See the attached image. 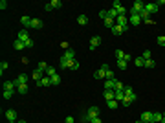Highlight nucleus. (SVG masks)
<instances>
[{
    "label": "nucleus",
    "instance_id": "6e6552de",
    "mask_svg": "<svg viewBox=\"0 0 165 123\" xmlns=\"http://www.w3.org/2000/svg\"><path fill=\"white\" fill-rule=\"evenodd\" d=\"M128 24L139 26V24H141V17H139V15H130V17H128Z\"/></svg>",
    "mask_w": 165,
    "mask_h": 123
},
{
    "label": "nucleus",
    "instance_id": "5fc2aeb1",
    "mask_svg": "<svg viewBox=\"0 0 165 123\" xmlns=\"http://www.w3.org/2000/svg\"><path fill=\"white\" fill-rule=\"evenodd\" d=\"M125 61H127V63H130V61H132V57L128 55V53H125Z\"/></svg>",
    "mask_w": 165,
    "mask_h": 123
},
{
    "label": "nucleus",
    "instance_id": "7c9ffc66",
    "mask_svg": "<svg viewBox=\"0 0 165 123\" xmlns=\"http://www.w3.org/2000/svg\"><path fill=\"white\" fill-rule=\"evenodd\" d=\"M46 68H48V64H46L44 61H41V63L37 64V70H41V72H46Z\"/></svg>",
    "mask_w": 165,
    "mask_h": 123
},
{
    "label": "nucleus",
    "instance_id": "680f3d73",
    "mask_svg": "<svg viewBox=\"0 0 165 123\" xmlns=\"http://www.w3.org/2000/svg\"><path fill=\"white\" fill-rule=\"evenodd\" d=\"M163 35H165V33H163Z\"/></svg>",
    "mask_w": 165,
    "mask_h": 123
},
{
    "label": "nucleus",
    "instance_id": "393cba45",
    "mask_svg": "<svg viewBox=\"0 0 165 123\" xmlns=\"http://www.w3.org/2000/svg\"><path fill=\"white\" fill-rule=\"evenodd\" d=\"M105 26L112 29L114 26H116V20H114V18H110V17H107V18H105Z\"/></svg>",
    "mask_w": 165,
    "mask_h": 123
},
{
    "label": "nucleus",
    "instance_id": "39448f33",
    "mask_svg": "<svg viewBox=\"0 0 165 123\" xmlns=\"http://www.w3.org/2000/svg\"><path fill=\"white\" fill-rule=\"evenodd\" d=\"M116 24L117 26H123V28H128V18L125 17V15H119V17L116 18Z\"/></svg>",
    "mask_w": 165,
    "mask_h": 123
},
{
    "label": "nucleus",
    "instance_id": "2f4dec72",
    "mask_svg": "<svg viewBox=\"0 0 165 123\" xmlns=\"http://www.w3.org/2000/svg\"><path fill=\"white\" fill-rule=\"evenodd\" d=\"M17 90H18V94H26V92H28V84H18Z\"/></svg>",
    "mask_w": 165,
    "mask_h": 123
},
{
    "label": "nucleus",
    "instance_id": "2eb2a0df",
    "mask_svg": "<svg viewBox=\"0 0 165 123\" xmlns=\"http://www.w3.org/2000/svg\"><path fill=\"white\" fill-rule=\"evenodd\" d=\"M116 86V79H105V90H114Z\"/></svg>",
    "mask_w": 165,
    "mask_h": 123
},
{
    "label": "nucleus",
    "instance_id": "ddd939ff",
    "mask_svg": "<svg viewBox=\"0 0 165 123\" xmlns=\"http://www.w3.org/2000/svg\"><path fill=\"white\" fill-rule=\"evenodd\" d=\"M42 20H39V18H31V26L29 28H33V29H42Z\"/></svg>",
    "mask_w": 165,
    "mask_h": 123
},
{
    "label": "nucleus",
    "instance_id": "7ed1b4c3",
    "mask_svg": "<svg viewBox=\"0 0 165 123\" xmlns=\"http://www.w3.org/2000/svg\"><path fill=\"white\" fill-rule=\"evenodd\" d=\"M160 7H158V4L156 2H149V4H145V11H147L149 15H152V13H156Z\"/></svg>",
    "mask_w": 165,
    "mask_h": 123
},
{
    "label": "nucleus",
    "instance_id": "603ef678",
    "mask_svg": "<svg viewBox=\"0 0 165 123\" xmlns=\"http://www.w3.org/2000/svg\"><path fill=\"white\" fill-rule=\"evenodd\" d=\"M73 121H75V120H73V116H68V118L64 120V123H73Z\"/></svg>",
    "mask_w": 165,
    "mask_h": 123
},
{
    "label": "nucleus",
    "instance_id": "09e8293b",
    "mask_svg": "<svg viewBox=\"0 0 165 123\" xmlns=\"http://www.w3.org/2000/svg\"><path fill=\"white\" fill-rule=\"evenodd\" d=\"M24 44H26V48H33V39H29V41H26V42H24Z\"/></svg>",
    "mask_w": 165,
    "mask_h": 123
},
{
    "label": "nucleus",
    "instance_id": "473e14b6",
    "mask_svg": "<svg viewBox=\"0 0 165 123\" xmlns=\"http://www.w3.org/2000/svg\"><path fill=\"white\" fill-rule=\"evenodd\" d=\"M15 94V90H4V99H11Z\"/></svg>",
    "mask_w": 165,
    "mask_h": 123
},
{
    "label": "nucleus",
    "instance_id": "8fccbe9b",
    "mask_svg": "<svg viewBox=\"0 0 165 123\" xmlns=\"http://www.w3.org/2000/svg\"><path fill=\"white\" fill-rule=\"evenodd\" d=\"M70 70H73V72H75V70H79V63H77V61H75V63L72 64V68H70Z\"/></svg>",
    "mask_w": 165,
    "mask_h": 123
},
{
    "label": "nucleus",
    "instance_id": "a211bd4d",
    "mask_svg": "<svg viewBox=\"0 0 165 123\" xmlns=\"http://www.w3.org/2000/svg\"><path fill=\"white\" fill-rule=\"evenodd\" d=\"M15 88H17L15 81H4V90H15Z\"/></svg>",
    "mask_w": 165,
    "mask_h": 123
},
{
    "label": "nucleus",
    "instance_id": "a19ab883",
    "mask_svg": "<svg viewBox=\"0 0 165 123\" xmlns=\"http://www.w3.org/2000/svg\"><path fill=\"white\" fill-rule=\"evenodd\" d=\"M141 57H143V59H145V61H149V59H152V57H151V52H149V50H145V52H143V55H141Z\"/></svg>",
    "mask_w": 165,
    "mask_h": 123
},
{
    "label": "nucleus",
    "instance_id": "37998d69",
    "mask_svg": "<svg viewBox=\"0 0 165 123\" xmlns=\"http://www.w3.org/2000/svg\"><path fill=\"white\" fill-rule=\"evenodd\" d=\"M125 97H127L130 103H136V99H138V97H136V94H132V96H125Z\"/></svg>",
    "mask_w": 165,
    "mask_h": 123
},
{
    "label": "nucleus",
    "instance_id": "de8ad7c7",
    "mask_svg": "<svg viewBox=\"0 0 165 123\" xmlns=\"http://www.w3.org/2000/svg\"><path fill=\"white\" fill-rule=\"evenodd\" d=\"M121 105H123V107H130V105H132V103H130V101H128V99H127V97H125V99H123V101H121Z\"/></svg>",
    "mask_w": 165,
    "mask_h": 123
},
{
    "label": "nucleus",
    "instance_id": "ea45409f",
    "mask_svg": "<svg viewBox=\"0 0 165 123\" xmlns=\"http://www.w3.org/2000/svg\"><path fill=\"white\" fill-rule=\"evenodd\" d=\"M156 42H158L160 46H165V35H160L158 39H156Z\"/></svg>",
    "mask_w": 165,
    "mask_h": 123
},
{
    "label": "nucleus",
    "instance_id": "412c9836",
    "mask_svg": "<svg viewBox=\"0 0 165 123\" xmlns=\"http://www.w3.org/2000/svg\"><path fill=\"white\" fill-rule=\"evenodd\" d=\"M105 75H107V70H103V68H99V70L94 74V77L96 79H105Z\"/></svg>",
    "mask_w": 165,
    "mask_h": 123
},
{
    "label": "nucleus",
    "instance_id": "aec40b11",
    "mask_svg": "<svg viewBox=\"0 0 165 123\" xmlns=\"http://www.w3.org/2000/svg\"><path fill=\"white\" fill-rule=\"evenodd\" d=\"M117 68H119V70H127V66H128V63L125 59H117Z\"/></svg>",
    "mask_w": 165,
    "mask_h": 123
},
{
    "label": "nucleus",
    "instance_id": "4468645a",
    "mask_svg": "<svg viewBox=\"0 0 165 123\" xmlns=\"http://www.w3.org/2000/svg\"><path fill=\"white\" fill-rule=\"evenodd\" d=\"M18 41H22V42L29 41V33H28V29H20V31H18Z\"/></svg>",
    "mask_w": 165,
    "mask_h": 123
},
{
    "label": "nucleus",
    "instance_id": "58836bf2",
    "mask_svg": "<svg viewBox=\"0 0 165 123\" xmlns=\"http://www.w3.org/2000/svg\"><path fill=\"white\" fill-rule=\"evenodd\" d=\"M162 118H163V114H162V112H154V123H156V121L162 123Z\"/></svg>",
    "mask_w": 165,
    "mask_h": 123
},
{
    "label": "nucleus",
    "instance_id": "9b49d317",
    "mask_svg": "<svg viewBox=\"0 0 165 123\" xmlns=\"http://www.w3.org/2000/svg\"><path fill=\"white\" fill-rule=\"evenodd\" d=\"M37 86H52V77H48V75H44V77H42L41 81L37 83Z\"/></svg>",
    "mask_w": 165,
    "mask_h": 123
},
{
    "label": "nucleus",
    "instance_id": "b1692460",
    "mask_svg": "<svg viewBox=\"0 0 165 123\" xmlns=\"http://www.w3.org/2000/svg\"><path fill=\"white\" fill-rule=\"evenodd\" d=\"M77 22H79L81 26H86L88 24V17H86V15H79V17H77Z\"/></svg>",
    "mask_w": 165,
    "mask_h": 123
},
{
    "label": "nucleus",
    "instance_id": "c756f323",
    "mask_svg": "<svg viewBox=\"0 0 165 123\" xmlns=\"http://www.w3.org/2000/svg\"><path fill=\"white\" fill-rule=\"evenodd\" d=\"M61 79H62V77H61L59 74L53 75V77H52V84H55V86H57V84H61Z\"/></svg>",
    "mask_w": 165,
    "mask_h": 123
},
{
    "label": "nucleus",
    "instance_id": "e433bc0d",
    "mask_svg": "<svg viewBox=\"0 0 165 123\" xmlns=\"http://www.w3.org/2000/svg\"><path fill=\"white\" fill-rule=\"evenodd\" d=\"M136 66H145V59H143V57H136Z\"/></svg>",
    "mask_w": 165,
    "mask_h": 123
},
{
    "label": "nucleus",
    "instance_id": "f03ea898",
    "mask_svg": "<svg viewBox=\"0 0 165 123\" xmlns=\"http://www.w3.org/2000/svg\"><path fill=\"white\" fill-rule=\"evenodd\" d=\"M86 118H88L90 121H92L94 118H99V109H97V107H92V109H88V110H86Z\"/></svg>",
    "mask_w": 165,
    "mask_h": 123
},
{
    "label": "nucleus",
    "instance_id": "9d476101",
    "mask_svg": "<svg viewBox=\"0 0 165 123\" xmlns=\"http://www.w3.org/2000/svg\"><path fill=\"white\" fill-rule=\"evenodd\" d=\"M77 61V59H75ZM75 61H66L64 57H61V61H59V63H61V68L62 70H66V68H72V64L75 63Z\"/></svg>",
    "mask_w": 165,
    "mask_h": 123
},
{
    "label": "nucleus",
    "instance_id": "5701e85b",
    "mask_svg": "<svg viewBox=\"0 0 165 123\" xmlns=\"http://www.w3.org/2000/svg\"><path fill=\"white\" fill-rule=\"evenodd\" d=\"M108 11V17L110 18H114V20H116L117 17H119V13H117V9H114V7H110V9H107Z\"/></svg>",
    "mask_w": 165,
    "mask_h": 123
},
{
    "label": "nucleus",
    "instance_id": "864d4df0",
    "mask_svg": "<svg viewBox=\"0 0 165 123\" xmlns=\"http://www.w3.org/2000/svg\"><path fill=\"white\" fill-rule=\"evenodd\" d=\"M61 48H66V50H68V48H70V46H68V42H66V41H62V42H61Z\"/></svg>",
    "mask_w": 165,
    "mask_h": 123
},
{
    "label": "nucleus",
    "instance_id": "dca6fc26",
    "mask_svg": "<svg viewBox=\"0 0 165 123\" xmlns=\"http://www.w3.org/2000/svg\"><path fill=\"white\" fill-rule=\"evenodd\" d=\"M125 31H127V28H123V26H114V28H112V33H114V35H121V33H125Z\"/></svg>",
    "mask_w": 165,
    "mask_h": 123
},
{
    "label": "nucleus",
    "instance_id": "72a5a7b5",
    "mask_svg": "<svg viewBox=\"0 0 165 123\" xmlns=\"http://www.w3.org/2000/svg\"><path fill=\"white\" fill-rule=\"evenodd\" d=\"M50 4H52L53 9H57V7H62V2H61V0H52Z\"/></svg>",
    "mask_w": 165,
    "mask_h": 123
},
{
    "label": "nucleus",
    "instance_id": "052dcab7",
    "mask_svg": "<svg viewBox=\"0 0 165 123\" xmlns=\"http://www.w3.org/2000/svg\"><path fill=\"white\" fill-rule=\"evenodd\" d=\"M136 123H143V121H141V120H138V121H136Z\"/></svg>",
    "mask_w": 165,
    "mask_h": 123
},
{
    "label": "nucleus",
    "instance_id": "f257e3e1",
    "mask_svg": "<svg viewBox=\"0 0 165 123\" xmlns=\"http://www.w3.org/2000/svg\"><path fill=\"white\" fill-rule=\"evenodd\" d=\"M139 120L143 123H154V112H143L139 116Z\"/></svg>",
    "mask_w": 165,
    "mask_h": 123
},
{
    "label": "nucleus",
    "instance_id": "f704fd0d",
    "mask_svg": "<svg viewBox=\"0 0 165 123\" xmlns=\"http://www.w3.org/2000/svg\"><path fill=\"white\" fill-rule=\"evenodd\" d=\"M114 90H123V92H125V84L116 79V86H114Z\"/></svg>",
    "mask_w": 165,
    "mask_h": 123
},
{
    "label": "nucleus",
    "instance_id": "f3484780",
    "mask_svg": "<svg viewBox=\"0 0 165 123\" xmlns=\"http://www.w3.org/2000/svg\"><path fill=\"white\" fill-rule=\"evenodd\" d=\"M42 77H44V72H41V70H37V68H35V70H33V79L39 83Z\"/></svg>",
    "mask_w": 165,
    "mask_h": 123
},
{
    "label": "nucleus",
    "instance_id": "bb28decb",
    "mask_svg": "<svg viewBox=\"0 0 165 123\" xmlns=\"http://www.w3.org/2000/svg\"><path fill=\"white\" fill-rule=\"evenodd\" d=\"M13 46H15V50H24V48H26V44H24L22 41H18V39L13 42Z\"/></svg>",
    "mask_w": 165,
    "mask_h": 123
},
{
    "label": "nucleus",
    "instance_id": "c9c22d12",
    "mask_svg": "<svg viewBox=\"0 0 165 123\" xmlns=\"http://www.w3.org/2000/svg\"><path fill=\"white\" fill-rule=\"evenodd\" d=\"M154 66H156V63H154V61H152V59L145 61V68H151V70H152V68H154Z\"/></svg>",
    "mask_w": 165,
    "mask_h": 123
},
{
    "label": "nucleus",
    "instance_id": "6ab92c4d",
    "mask_svg": "<svg viewBox=\"0 0 165 123\" xmlns=\"http://www.w3.org/2000/svg\"><path fill=\"white\" fill-rule=\"evenodd\" d=\"M103 97H105V101H110V99H114V97H116V94H114V90H105Z\"/></svg>",
    "mask_w": 165,
    "mask_h": 123
},
{
    "label": "nucleus",
    "instance_id": "4be33fe9",
    "mask_svg": "<svg viewBox=\"0 0 165 123\" xmlns=\"http://www.w3.org/2000/svg\"><path fill=\"white\" fill-rule=\"evenodd\" d=\"M44 75H48V77H53V75H57V70H55L53 66H48L44 72Z\"/></svg>",
    "mask_w": 165,
    "mask_h": 123
},
{
    "label": "nucleus",
    "instance_id": "49530a36",
    "mask_svg": "<svg viewBox=\"0 0 165 123\" xmlns=\"http://www.w3.org/2000/svg\"><path fill=\"white\" fill-rule=\"evenodd\" d=\"M52 9H53V7H52V4L48 2V4H46V6H44V11H46V13H50V11H52Z\"/></svg>",
    "mask_w": 165,
    "mask_h": 123
},
{
    "label": "nucleus",
    "instance_id": "cd10ccee",
    "mask_svg": "<svg viewBox=\"0 0 165 123\" xmlns=\"http://www.w3.org/2000/svg\"><path fill=\"white\" fill-rule=\"evenodd\" d=\"M20 22H22V26H26V28H29V26H31V18L29 17H22Z\"/></svg>",
    "mask_w": 165,
    "mask_h": 123
},
{
    "label": "nucleus",
    "instance_id": "423d86ee",
    "mask_svg": "<svg viewBox=\"0 0 165 123\" xmlns=\"http://www.w3.org/2000/svg\"><path fill=\"white\" fill-rule=\"evenodd\" d=\"M6 118H7V121L9 123H17V110H7L6 112Z\"/></svg>",
    "mask_w": 165,
    "mask_h": 123
},
{
    "label": "nucleus",
    "instance_id": "3c124183",
    "mask_svg": "<svg viewBox=\"0 0 165 123\" xmlns=\"http://www.w3.org/2000/svg\"><path fill=\"white\" fill-rule=\"evenodd\" d=\"M99 17L101 18H107L108 17V11H99Z\"/></svg>",
    "mask_w": 165,
    "mask_h": 123
},
{
    "label": "nucleus",
    "instance_id": "f8f14e48",
    "mask_svg": "<svg viewBox=\"0 0 165 123\" xmlns=\"http://www.w3.org/2000/svg\"><path fill=\"white\" fill-rule=\"evenodd\" d=\"M28 81H29L28 75L26 74H20V75H18V79H15V84H17V86H18V84H28Z\"/></svg>",
    "mask_w": 165,
    "mask_h": 123
},
{
    "label": "nucleus",
    "instance_id": "0eeeda50",
    "mask_svg": "<svg viewBox=\"0 0 165 123\" xmlns=\"http://www.w3.org/2000/svg\"><path fill=\"white\" fill-rule=\"evenodd\" d=\"M112 7H114V9H117V13H119V15H125V13H127V9H125V7L121 6V2H119V0H114Z\"/></svg>",
    "mask_w": 165,
    "mask_h": 123
},
{
    "label": "nucleus",
    "instance_id": "a18cd8bd",
    "mask_svg": "<svg viewBox=\"0 0 165 123\" xmlns=\"http://www.w3.org/2000/svg\"><path fill=\"white\" fill-rule=\"evenodd\" d=\"M6 7H7V2H6V0H0V9H6Z\"/></svg>",
    "mask_w": 165,
    "mask_h": 123
},
{
    "label": "nucleus",
    "instance_id": "bf43d9fd",
    "mask_svg": "<svg viewBox=\"0 0 165 123\" xmlns=\"http://www.w3.org/2000/svg\"><path fill=\"white\" fill-rule=\"evenodd\" d=\"M162 123H165V114H163V118H162Z\"/></svg>",
    "mask_w": 165,
    "mask_h": 123
},
{
    "label": "nucleus",
    "instance_id": "79ce46f5",
    "mask_svg": "<svg viewBox=\"0 0 165 123\" xmlns=\"http://www.w3.org/2000/svg\"><path fill=\"white\" fill-rule=\"evenodd\" d=\"M132 94H134L132 86H125V96H132Z\"/></svg>",
    "mask_w": 165,
    "mask_h": 123
},
{
    "label": "nucleus",
    "instance_id": "4d7b16f0",
    "mask_svg": "<svg viewBox=\"0 0 165 123\" xmlns=\"http://www.w3.org/2000/svg\"><path fill=\"white\" fill-rule=\"evenodd\" d=\"M156 4H158V7H160V6H165V0H158Z\"/></svg>",
    "mask_w": 165,
    "mask_h": 123
},
{
    "label": "nucleus",
    "instance_id": "4c0bfd02",
    "mask_svg": "<svg viewBox=\"0 0 165 123\" xmlns=\"http://www.w3.org/2000/svg\"><path fill=\"white\" fill-rule=\"evenodd\" d=\"M6 70H7V63H6V61H2V63H0V74L4 75V72H6Z\"/></svg>",
    "mask_w": 165,
    "mask_h": 123
},
{
    "label": "nucleus",
    "instance_id": "c85d7f7f",
    "mask_svg": "<svg viewBox=\"0 0 165 123\" xmlns=\"http://www.w3.org/2000/svg\"><path fill=\"white\" fill-rule=\"evenodd\" d=\"M114 55H116V59H125V52H123V50H116Z\"/></svg>",
    "mask_w": 165,
    "mask_h": 123
},
{
    "label": "nucleus",
    "instance_id": "6e6d98bb",
    "mask_svg": "<svg viewBox=\"0 0 165 123\" xmlns=\"http://www.w3.org/2000/svg\"><path fill=\"white\" fill-rule=\"evenodd\" d=\"M90 123H101V118H94V120L90 121Z\"/></svg>",
    "mask_w": 165,
    "mask_h": 123
},
{
    "label": "nucleus",
    "instance_id": "c03bdc74",
    "mask_svg": "<svg viewBox=\"0 0 165 123\" xmlns=\"http://www.w3.org/2000/svg\"><path fill=\"white\" fill-rule=\"evenodd\" d=\"M105 79H114V72H112V70H107V75H105Z\"/></svg>",
    "mask_w": 165,
    "mask_h": 123
},
{
    "label": "nucleus",
    "instance_id": "a878e982",
    "mask_svg": "<svg viewBox=\"0 0 165 123\" xmlns=\"http://www.w3.org/2000/svg\"><path fill=\"white\" fill-rule=\"evenodd\" d=\"M107 107H108V109H117V107H119V101L110 99V101H107Z\"/></svg>",
    "mask_w": 165,
    "mask_h": 123
},
{
    "label": "nucleus",
    "instance_id": "1a4fd4ad",
    "mask_svg": "<svg viewBox=\"0 0 165 123\" xmlns=\"http://www.w3.org/2000/svg\"><path fill=\"white\" fill-rule=\"evenodd\" d=\"M99 44H101V37L99 35H96V37H92V39H90V50H96Z\"/></svg>",
    "mask_w": 165,
    "mask_h": 123
},
{
    "label": "nucleus",
    "instance_id": "20e7f679",
    "mask_svg": "<svg viewBox=\"0 0 165 123\" xmlns=\"http://www.w3.org/2000/svg\"><path fill=\"white\" fill-rule=\"evenodd\" d=\"M62 57H64L66 61H75V50H72V48H68L64 53H62Z\"/></svg>",
    "mask_w": 165,
    "mask_h": 123
},
{
    "label": "nucleus",
    "instance_id": "13d9d810",
    "mask_svg": "<svg viewBox=\"0 0 165 123\" xmlns=\"http://www.w3.org/2000/svg\"><path fill=\"white\" fill-rule=\"evenodd\" d=\"M17 123H26V121H24V120H18V121H17Z\"/></svg>",
    "mask_w": 165,
    "mask_h": 123
}]
</instances>
